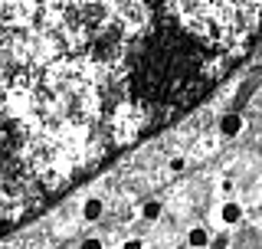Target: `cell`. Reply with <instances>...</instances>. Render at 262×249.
Returning a JSON list of instances; mask_svg holds the SVG:
<instances>
[{"mask_svg": "<svg viewBox=\"0 0 262 249\" xmlns=\"http://www.w3.org/2000/svg\"><path fill=\"white\" fill-rule=\"evenodd\" d=\"M259 36L256 0H0V236L193 112Z\"/></svg>", "mask_w": 262, "mask_h": 249, "instance_id": "cell-1", "label": "cell"}, {"mask_svg": "<svg viewBox=\"0 0 262 249\" xmlns=\"http://www.w3.org/2000/svg\"><path fill=\"white\" fill-rule=\"evenodd\" d=\"M220 131H223L226 138H233V135H239L243 131V118L236 112H229V115H223V118H220Z\"/></svg>", "mask_w": 262, "mask_h": 249, "instance_id": "cell-2", "label": "cell"}, {"mask_svg": "<svg viewBox=\"0 0 262 249\" xmlns=\"http://www.w3.org/2000/svg\"><path fill=\"white\" fill-rule=\"evenodd\" d=\"M187 243H190L193 249H207V243H210V233L203 226H193L190 230V236H187Z\"/></svg>", "mask_w": 262, "mask_h": 249, "instance_id": "cell-3", "label": "cell"}, {"mask_svg": "<svg viewBox=\"0 0 262 249\" xmlns=\"http://www.w3.org/2000/svg\"><path fill=\"white\" fill-rule=\"evenodd\" d=\"M239 220H243V206L229 200V203L223 206V223H239Z\"/></svg>", "mask_w": 262, "mask_h": 249, "instance_id": "cell-4", "label": "cell"}, {"mask_svg": "<svg viewBox=\"0 0 262 249\" xmlns=\"http://www.w3.org/2000/svg\"><path fill=\"white\" fill-rule=\"evenodd\" d=\"M102 217V200H89L85 203V220H98Z\"/></svg>", "mask_w": 262, "mask_h": 249, "instance_id": "cell-5", "label": "cell"}, {"mask_svg": "<svg viewBox=\"0 0 262 249\" xmlns=\"http://www.w3.org/2000/svg\"><path fill=\"white\" fill-rule=\"evenodd\" d=\"M144 217H147V220H158V217H161V203H158V200L144 203Z\"/></svg>", "mask_w": 262, "mask_h": 249, "instance_id": "cell-6", "label": "cell"}, {"mask_svg": "<svg viewBox=\"0 0 262 249\" xmlns=\"http://www.w3.org/2000/svg\"><path fill=\"white\" fill-rule=\"evenodd\" d=\"M82 249H102V243H98V239H85V243H82Z\"/></svg>", "mask_w": 262, "mask_h": 249, "instance_id": "cell-7", "label": "cell"}, {"mask_svg": "<svg viewBox=\"0 0 262 249\" xmlns=\"http://www.w3.org/2000/svg\"><path fill=\"white\" fill-rule=\"evenodd\" d=\"M226 243H229L226 236H216V243H213V249H226Z\"/></svg>", "mask_w": 262, "mask_h": 249, "instance_id": "cell-8", "label": "cell"}, {"mask_svg": "<svg viewBox=\"0 0 262 249\" xmlns=\"http://www.w3.org/2000/svg\"><path fill=\"white\" fill-rule=\"evenodd\" d=\"M121 249H144V246L138 243V239H131V243H125V246H121Z\"/></svg>", "mask_w": 262, "mask_h": 249, "instance_id": "cell-9", "label": "cell"}, {"mask_svg": "<svg viewBox=\"0 0 262 249\" xmlns=\"http://www.w3.org/2000/svg\"><path fill=\"white\" fill-rule=\"evenodd\" d=\"M180 249H184V246H180Z\"/></svg>", "mask_w": 262, "mask_h": 249, "instance_id": "cell-10", "label": "cell"}]
</instances>
